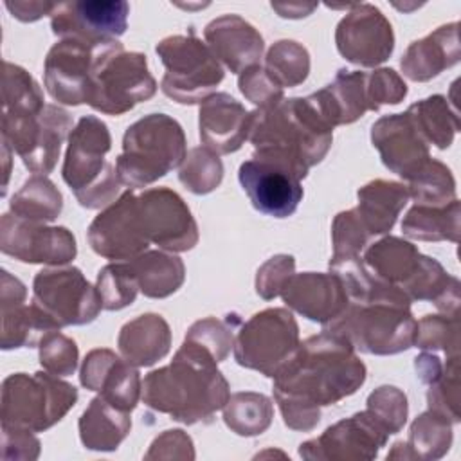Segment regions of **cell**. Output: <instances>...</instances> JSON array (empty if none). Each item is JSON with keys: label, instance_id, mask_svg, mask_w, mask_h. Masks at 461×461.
Returning <instances> with one entry per match:
<instances>
[{"label": "cell", "instance_id": "cell-5", "mask_svg": "<svg viewBox=\"0 0 461 461\" xmlns=\"http://www.w3.org/2000/svg\"><path fill=\"white\" fill-rule=\"evenodd\" d=\"M187 155L180 122L166 113H149L128 126L115 160L117 176L128 189L146 187L182 166Z\"/></svg>", "mask_w": 461, "mask_h": 461}, {"label": "cell", "instance_id": "cell-57", "mask_svg": "<svg viewBox=\"0 0 461 461\" xmlns=\"http://www.w3.org/2000/svg\"><path fill=\"white\" fill-rule=\"evenodd\" d=\"M7 11L20 22H36L45 14H50L56 4L50 2H5Z\"/></svg>", "mask_w": 461, "mask_h": 461}, {"label": "cell", "instance_id": "cell-36", "mask_svg": "<svg viewBox=\"0 0 461 461\" xmlns=\"http://www.w3.org/2000/svg\"><path fill=\"white\" fill-rule=\"evenodd\" d=\"M427 144L447 149L459 131L457 112L443 95H430L409 106L405 112Z\"/></svg>", "mask_w": 461, "mask_h": 461}, {"label": "cell", "instance_id": "cell-4", "mask_svg": "<svg viewBox=\"0 0 461 461\" xmlns=\"http://www.w3.org/2000/svg\"><path fill=\"white\" fill-rule=\"evenodd\" d=\"M362 261L375 277L398 286L411 301H430L439 312L459 315L457 277L411 241L385 236L366 249Z\"/></svg>", "mask_w": 461, "mask_h": 461}, {"label": "cell", "instance_id": "cell-47", "mask_svg": "<svg viewBox=\"0 0 461 461\" xmlns=\"http://www.w3.org/2000/svg\"><path fill=\"white\" fill-rule=\"evenodd\" d=\"M366 409L385 427L391 436L403 429L409 414L407 396L394 385H380L375 389L367 396Z\"/></svg>", "mask_w": 461, "mask_h": 461}, {"label": "cell", "instance_id": "cell-9", "mask_svg": "<svg viewBox=\"0 0 461 461\" xmlns=\"http://www.w3.org/2000/svg\"><path fill=\"white\" fill-rule=\"evenodd\" d=\"M166 72L160 88L180 104L203 103L223 81V68L212 50L193 34H173L155 47Z\"/></svg>", "mask_w": 461, "mask_h": 461}, {"label": "cell", "instance_id": "cell-29", "mask_svg": "<svg viewBox=\"0 0 461 461\" xmlns=\"http://www.w3.org/2000/svg\"><path fill=\"white\" fill-rule=\"evenodd\" d=\"M121 357L135 367H149L171 349V330L158 313H142L128 321L117 337Z\"/></svg>", "mask_w": 461, "mask_h": 461}, {"label": "cell", "instance_id": "cell-17", "mask_svg": "<svg viewBox=\"0 0 461 461\" xmlns=\"http://www.w3.org/2000/svg\"><path fill=\"white\" fill-rule=\"evenodd\" d=\"M0 250L22 263L63 267L76 258L77 245L67 227H49L5 212L0 218Z\"/></svg>", "mask_w": 461, "mask_h": 461}, {"label": "cell", "instance_id": "cell-13", "mask_svg": "<svg viewBox=\"0 0 461 461\" xmlns=\"http://www.w3.org/2000/svg\"><path fill=\"white\" fill-rule=\"evenodd\" d=\"M32 303L61 330L83 326L99 315L103 303L77 267H50L34 276Z\"/></svg>", "mask_w": 461, "mask_h": 461}, {"label": "cell", "instance_id": "cell-31", "mask_svg": "<svg viewBox=\"0 0 461 461\" xmlns=\"http://www.w3.org/2000/svg\"><path fill=\"white\" fill-rule=\"evenodd\" d=\"M357 196L358 205L355 207V211L369 236L389 232L409 200L405 184L382 178L371 180L362 185Z\"/></svg>", "mask_w": 461, "mask_h": 461}, {"label": "cell", "instance_id": "cell-40", "mask_svg": "<svg viewBox=\"0 0 461 461\" xmlns=\"http://www.w3.org/2000/svg\"><path fill=\"white\" fill-rule=\"evenodd\" d=\"M405 187L409 198L418 205H445L456 198V180L452 171L434 158L412 175Z\"/></svg>", "mask_w": 461, "mask_h": 461}, {"label": "cell", "instance_id": "cell-44", "mask_svg": "<svg viewBox=\"0 0 461 461\" xmlns=\"http://www.w3.org/2000/svg\"><path fill=\"white\" fill-rule=\"evenodd\" d=\"M95 288L104 310L115 312L130 306L139 292L137 279L128 261L104 265L97 274Z\"/></svg>", "mask_w": 461, "mask_h": 461}, {"label": "cell", "instance_id": "cell-50", "mask_svg": "<svg viewBox=\"0 0 461 461\" xmlns=\"http://www.w3.org/2000/svg\"><path fill=\"white\" fill-rule=\"evenodd\" d=\"M238 86L245 99L258 108H270L285 99L283 88L267 74L265 67L261 65H252L243 70L238 77Z\"/></svg>", "mask_w": 461, "mask_h": 461}, {"label": "cell", "instance_id": "cell-27", "mask_svg": "<svg viewBox=\"0 0 461 461\" xmlns=\"http://www.w3.org/2000/svg\"><path fill=\"white\" fill-rule=\"evenodd\" d=\"M306 99L331 128L351 124L366 112H375L369 97L367 72L360 70L340 68L330 85Z\"/></svg>", "mask_w": 461, "mask_h": 461}, {"label": "cell", "instance_id": "cell-42", "mask_svg": "<svg viewBox=\"0 0 461 461\" xmlns=\"http://www.w3.org/2000/svg\"><path fill=\"white\" fill-rule=\"evenodd\" d=\"M238 324H241V321L236 313H229L225 319L205 317L191 324L184 340L205 349L216 362H223L234 348Z\"/></svg>", "mask_w": 461, "mask_h": 461}, {"label": "cell", "instance_id": "cell-54", "mask_svg": "<svg viewBox=\"0 0 461 461\" xmlns=\"http://www.w3.org/2000/svg\"><path fill=\"white\" fill-rule=\"evenodd\" d=\"M144 459H194L193 439L182 430H164L153 439Z\"/></svg>", "mask_w": 461, "mask_h": 461}, {"label": "cell", "instance_id": "cell-46", "mask_svg": "<svg viewBox=\"0 0 461 461\" xmlns=\"http://www.w3.org/2000/svg\"><path fill=\"white\" fill-rule=\"evenodd\" d=\"M459 357H448L443 375L429 384L427 403L430 411L439 412L452 423H459Z\"/></svg>", "mask_w": 461, "mask_h": 461}, {"label": "cell", "instance_id": "cell-8", "mask_svg": "<svg viewBox=\"0 0 461 461\" xmlns=\"http://www.w3.org/2000/svg\"><path fill=\"white\" fill-rule=\"evenodd\" d=\"M77 389L49 371L13 373L2 382V423L43 432L76 405Z\"/></svg>", "mask_w": 461, "mask_h": 461}, {"label": "cell", "instance_id": "cell-1", "mask_svg": "<svg viewBox=\"0 0 461 461\" xmlns=\"http://www.w3.org/2000/svg\"><path fill=\"white\" fill-rule=\"evenodd\" d=\"M366 366L340 335L321 331L299 342L274 376V400L288 429L310 432L321 409L351 396L366 382Z\"/></svg>", "mask_w": 461, "mask_h": 461}, {"label": "cell", "instance_id": "cell-10", "mask_svg": "<svg viewBox=\"0 0 461 461\" xmlns=\"http://www.w3.org/2000/svg\"><path fill=\"white\" fill-rule=\"evenodd\" d=\"M157 92V81L148 70L146 56L126 52L121 41H112L95 63L86 104L106 115H122Z\"/></svg>", "mask_w": 461, "mask_h": 461}, {"label": "cell", "instance_id": "cell-59", "mask_svg": "<svg viewBox=\"0 0 461 461\" xmlns=\"http://www.w3.org/2000/svg\"><path fill=\"white\" fill-rule=\"evenodd\" d=\"M11 153H13V149L2 140V158H4V189H2V194H5V187H7V180H9V173H11Z\"/></svg>", "mask_w": 461, "mask_h": 461}, {"label": "cell", "instance_id": "cell-55", "mask_svg": "<svg viewBox=\"0 0 461 461\" xmlns=\"http://www.w3.org/2000/svg\"><path fill=\"white\" fill-rule=\"evenodd\" d=\"M448 358V357H447ZM447 358H439L434 351H425L421 355H418L414 358V367H416V373H418V378L429 385L432 382H436L443 371H445V366H447Z\"/></svg>", "mask_w": 461, "mask_h": 461}, {"label": "cell", "instance_id": "cell-30", "mask_svg": "<svg viewBox=\"0 0 461 461\" xmlns=\"http://www.w3.org/2000/svg\"><path fill=\"white\" fill-rule=\"evenodd\" d=\"M77 429L85 448L95 452H113L130 434L131 418L128 411L117 407L99 394L83 411Z\"/></svg>", "mask_w": 461, "mask_h": 461}, {"label": "cell", "instance_id": "cell-32", "mask_svg": "<svg viewBox=\"0 0 461 461\" xmlns=\"http://www.w3.org/2000/svg\"><path fill=\"white\" fill-rule=\"evenodd\" d=\"M452 438V421L429 409L411 423L407 441L393 445L387 459H441L450 450Z\"/></svg>", "mask_w": 461, "mask_h": 461}, {"label": "cell", "instance_id": "cell-53", "mask_svg": "<svg viewBox=\"0 0 461 461\" xmlns=\"http://www.w3.org/2000/svg\"><path fill=\"white\" fill-rule=\"evenodd\" d=\"M40 456V439L32 430L2 423V459L32 461Z\"/></svg>", "mask_w": 461, "mask_h": 461}, {"label": "cell", "instance_id": "cell-21", "mask_svg": "<svg viewBox=\"0 0 461 461\" xmlns=\"http://www.w3.org/2000/svg\"><path fill=\"white\" fill-rule=\"evenodd\" d=\"M238 180L254 209L274 218L292 216L304 194L295 175L258 158L245 160L240 166Z\"/></svg>", "mask_w": 461, "mask_h": 461}, {"label": "cell", "instance_id": "cell-19", "mask_svg": "<svg viewBox=\"0 0 461 461\" xmlns=\"http://www.w3.org/2000/svg\"><path fill=\"white\" fill-rule=\"evenodd\" d=\"M128 14L130 4L122 0H72L56 4L50 29L61 40L113 41L126 32Z\"/></svg>", "mask_w": 461, "mask_h": 461}, {"label": "cell", "instance_id": "cell-3", "mask_svg": "<svg viewBox=\"0 0 461 461\" xmlns=\"http://www.w3.org/2000/svg\"><path fill=\"white\" fill-rule=\"evenodd\" d=\"M249 140L254 146L252 158L281 166L303 180L330 151L333 128L306 97H292L256 108Z\"/></svg>", "mask_w": 461, "mask_h": 461}, {"label": "cell", "instance_id": "cell-38", "mask_svg": "<svg viewBox=\"0 0 461 461\" xmlns=\"http://www.w3.org/2000/svg\"><path fill=\"white\" fill-rule=\"evenodd\" d=\"M221 411L225 425L234 434L243 438L263 434L274 418L272 400L261 393L252 391L230 394Z\"/></svg>", "mask_w": 461, "mask_h": 461}, {"label": "cell", "instance_id": "cell-34", "mask_svg": "<svg viewBox=\"0 0 461 461\" xmlns=\"http://www.w3.org/2000/svg\"><path fill=\"white\" fill-rule=\"evenodd\" d=\"M459 200L454 198L445 205H412L403 221L402 230L407 238L418 241H459Z\"/></svg>", "mask_w": 461, "mask_h": 461}, {"label": "cell", "instance_id": "cell-51", "mask_svg": "<svg viewBox=\"0 0 461 461\" xmlns=\"http://www.w3.org/2000/svg\"><path fill=\"white\" fill-rule=\"evenodd\" d=\"M295 274V259L290 254H277L267 259L256 274V294L272 301L281 295L288 279Z\"/></svg>", "mask_w": 461, "mask_h": 461}, {"label": "cell", "instance_id": "cell-35", "mask_svg": "<svg viewBox=\"0 0 461 461\" xmlns=\"http://www.w3.org/2000/svg\"><path fill=\"white\" fill-rule=\"evenodd\" d=\"M0 348L4 351L18 348H34L49 331L59 330L34 303L29 306L23 303L0 308Z\"/></svg>", "mask_w": 461, "mask_h": 461}, {"label": "cell", "instance_id": "cell-28", "mask_svg": "<svg viewBox=\"0 0 461 461\" xmlns=\"http://www.w3.org/2000/svg\"><path fill=\"white\" fill-rule=\"evenodd\" d=\"M461 58L459 23L452 22L438 27L421 40L412 41L400 59L407 79L423 83L454 67Z\"/></svg>", "mask_w": 461, "mask_h": 461}, {"label": "cell", "instance_id": "cell-11", "mask_svg": "<svg viewBox=\"0 0 461 461\" xmlns=\"http://www.w3.org/2000/svg\"><path fill=\"white\" fill-rule=\"evenodd\" d=\"M72 130V115L58 104H45L40 112H2V140L34 175L54 169Z\"/></svg>", "mask_w": 461, "mask_h": 461}, {"label": "cell", "instance_id": "cell-7", "mask_svg": "<svg viewBox=\"0 0 461 461\" xmlns=\"http://www.w3.org/2000/svg\"><path fill=\"white\" fill-rule=\"evenodd\" d=\"M322 330L344 337L357 351L396 355L414 346L416 319L411 304L393 301L348 303L344 312Z\"/></svg>", "mask_w": 461, "mask_h": 461}, {"label": "cell", "instance_id": "cell-43", "mask_svg": "<svg viewBox=\"0 0 461 461\" xmlns=\"http://www.w3.org/2000/svg\"><path fill=\"white\" fill-rule=\"evenodd\" d=\"M223 178V164L218 153L211 151L209 148L196 146L189 149L185 155L180 169L178 180L180 184L194 193V194H207L212 193Z\"/></svg>", "mask_w": 461, "mask_h": 461}, {"label": "cell", "instance_id": "cell-6", "mask_svg": "<svg viewBox=\"0 0 461 461\" xmlns=\"http://www.w3.org/2000/svg\"><path fill=\"white\" fill-rule=\"evenodd\" d=\"M112 148L108 126L95 115H83L65 151L61 176L81 207L101 209L115 202L121 189L115 166L106 158Z\"/></svg>", "mask_w": 461, "mask_h": 461}, {"label": "cell", "instance_id": "cell-24", "mask_svg": "<svg viewBox=\"0 0 461 461\" xmlns=\"http://www.w3.org/2000/svg\"><path fill=\"white\" fill-rule=\"evenodd\" d=\"M281 297L290 310L322 326L337 319L349 303L342 279L335 272L294 274Z\"/></svg>", "mask_w": 461, "mask_h": 461}, {"label": "cell", "instance_id": "cell-12", "mask_svg": "<svg viewBox=\"0 0 461 461\" xmlns=\"http://www.w3.org/2000/svg\"><path fill=\"white\" fill-rule=\"evenodd\" d=\"M299 346V326L286 308H267L243 322L234 339V360L274 378Z\"/></svg>", "mask_w": 461, "mask_h": 461}, {"label": "cell", "instance_id": "cell-37", "mask_svg": "<svg viewBox=\"0 0 461 461\" xmlns=\"http://www.w3.org/2000/svg\"><path fill=\"white\" fill-rule=\"evenodd\" d=\"M63 209V196L47 175H32L13 194L9 211L23 220L47 223L54 221Z\"/></svg>", "mask_w": 461, "mask_h": 461}, {"label": "cell", "instance_id": "cell-16", "mask_svg": "<svg viewBox=\"0 0 461 461\" xmlns=\"http://www.w3.org/2000/svg\"><path fill=\"white\" fill-rule=\"evenodd\" d=\"M389 436L385 427L366 409L304 441L299 447V456L312 461H367L378 456Z\"/></svg>", "mask_w": 461, "mask_h": 461}, {"label": "cell", "instance_id": "cell-20", "mask_svg": "<svg viewBox=\"0 0 461 461\" xmlns=\"http://www.w3.org/2000/svg\"><path fill=\"white\" fill-rule=\"evenodd\" d=\"M135 198L133 189L124 191L88 225L86 238L97 256L113 261H130L148 250L149 243L140 229Z\"/></svg>", "mask_w": 461, "mask_h": 461}, {"label": "cell", "instance_id": "cell-14", "mask_svg": "<svg viewBox=\"0 0 461 461\" xmlns=\"http://www.w3.org/2000/svg\"><path fill=\"white\" fill-rule=\"evenodd\" d=\"M110 43H92L76 38H65L54 43L43 65V85L49 95L68 106L86 103L95 63Z\"/></svg>", "mask_w": 461, "mask_h": 461}, {"label": "cell", "instance_id": "cell-41", "mask_svg": "<svg viewBox=\"0 0 461 461\" xmlns=\"http://www.w3.org/2000/svg\"><path fill=\"white\" fill-rule=\"evenodd\" d=\"M43 92L34 77L11 61L2 63V112H40Z\"/></svg>", "mask_w": 461, "mask_h": 461}, {"label": "cell", "instance_id": "cell-15", "mask_svg": "<svg viewBox=\"0 0 461 461\" xmlns=\"http://www.w3.org/2000/svg\"><path fill=\"white\" fill-rule=\"evenodd\" d=\"M148 243L167 252H185L198 243V225L184 198L169 187H149L135 198Z\"/></svg>", "mask_w": 461, "mask_h": 461}, {"label": "cell", "instance_id": "cell-2", "mask_svg": "<svg viewBox=\"0 0 461 461\" xmlns=\"http://www.w3.org/2000/svg\"><path fill=\"white\" fill-rule=\"evenodd\" d=\"M216 364L205 349L184 340L171 364L144 376V405L185 425L211 421L230 396L229 382Z\"/></svg>", "mask_w": 461, "mask_h": 461}, {"label": "cell", "instance_id": "cell-49", "mask_svg": "<svg viewBox=\"0 0 461 461\" xmlns=\"http://www.w3.org/2000/svg\"><path fill=\"white\" fill-rule=\"evenodd\" d=\"M369 232L360 221L355 209H348L339 212L331 223V258H351L360 256L369 241Z\"/></svg>", "mask_w": 461, "mask_h": 461}, {"label": "cell", "instance_id": "cell-33", "mask_svg": "<svg viewBox=\"0 0 461 461\" xmlns=\"http://www.w3.org/2000/svg\"><path fill=\"white\" fill-rule=\"evenodd\" d=\"M139 290L151 299H164L175 294L185 279L184 261L167 250H146L128 261Z\"/></svg>", "mask_w": 461, "mask_h": 461}, {"label": "cell", "instance_id": "cell-18", "mask_svg": "<svg viewBox=\"0 0 461 461\" xmlns=\"http://www.w3.org/2000/svg\"><path fill=\"white\" fill-rule=\"evenodd\" d=\"M335 45L346 61L358 67H378L393 54L394 32L378 7L357 4L337 23Z\"/></svg>", "mask_w": 461, "mask_h": 461}, {"label": "cell", "instance_id": "cell-25", "mask_svg": "<svg viewBox=\"0 0 461 461\" xmlns=\"http://www.w3.org/2000/svg\"><path fill=\"white\" fill-rule=\"evenodd\" d=\"M250 124L252 112H249L230 94L216 92L200 104V139L205 148L218 155H229L238 151L249 139Z\"/></svg>", "mask_w": 461, "mask_h": 461}, {"label": "cell", "instance_id": "cell-39", "mask_svg": "<svg viewBox=\"0 0 461 461\" xmlns=\"http://www.w3.org/2000/svg\"><path fill=\"white\" fill-rule=\"evenodd\" d=\"M265 70L283 90L294 88L310 74V54L299 41L279 40L265 56Z\"/></svg>", "mask_w": 461, "mask_h": 461}, {"label": "cell", "instance_id": "cell-23", "mask_svg": "<svg viewBox=\"0 0 461 461\" xmlns=\"http://www.w3.org/2000/svg\"><path fill=\"white\" fill-rule=\"evenodd\" d=\"M79 382L85 389L99 393L128 412L137 407L142 393L137 367L106 348L86 353L79 369Z\"/></svg>", "mask_w": 461, "mask_h": 461}, {"label": "cell", "instance_id": "cell-58", "mask_svg": "<svg viewBox=\"0 0 461 461\" xmlns=\"http://www.w3.org/2000/svg\"><path fill=\"white\" fill-rule=\"evenodd\" d=\"M274 11L279 13L281 18H304L308 16L317 5H304V4H277V2H272L270 4Z\"/></svg>", "mask_w": 461, "mask_h": 461}, {"label": "cell", "instance_id": "cell-52", "mask_svg": "<svg viewBox=\"0 0 461 461\" xmlns=\"http://www.w3.org/2000/svg\"><path fill=\"white\" fill-rule=\"evenodd\" d=\"M369 97L376 112L384 104H398L407 95V85L393 68H376L367 72Z\"/></svg>", "mask_w": 461, "mask_h": 461}, {"label": "cell", "instance_id": "cell-26", "mask_svg": "<svg viewBox=\"0 0 461 461\" xmlns=\"http://www.w3.org/2000/svg\"><path fill=\"white\" fill-rule=\"evenodd\" d=\"M203 38L216 59L234 74L258 65L265 50L259 31L238 14H223L211 20L203 29Z\"/></svg>", "mask_w": 461, "mask_h": 461}, {"label": "cell", "instance_id": "cell-45", "mask_svg": "<svg viewBox=\"0 0 461 461\" xmlns=\"http://www.w3.org/2000/svg\"><path fill=\"white\" fill-rule=\"evenodd\" d=\"M414 346L429 351H443L459 357V315H425L416 321Z\"/></svg>", "mask_w": 461, "mask_h": 461}, {"label": "cell", "instance_id": "cell-56", "mask_svg": "<svg viewBox=\"0 0 461 461\" xmlns=\"http://www.w3.org/2000/svg\"><path fill=\"white\" fill-rule=\"evenodd\" d=\"M27 297L25 285L11 276L7 270L0 272V308L5 306H14V304H23Z\"/></svg>", "mask_w": 461, "mask_h": 461}, {"label": "cell", "instance_id": "cell-22", "mask_svg": "<svg viewBox=\"0 0 461 461\" xmlns=\"http://www.w3.org/2000/svg\"><path fill=\"white\" fill-rule=\"evenodd\" d=\"M371 142L384 166L405 182L430 160L429 144L405 112L384 115L373 122Z\"/></svg>", "mask_w": 461, "mask_h": 461}, {"label": "cell", "instance_id": "cell-48", "mask_svg": "<svg viewBox=\"0 0 461 461\" xmlns=\"http://www.w3.org/2000/svg\"><path fill=\"white\" fill-rule=\"evenodd\" d=\"M40 349V364L45 371L56 376H70L74 375L79 360V351L76 342L56 331H49L38 344Z\"/></svg>", "mask_w": 461, "mask_h": 461}]
</instances>
